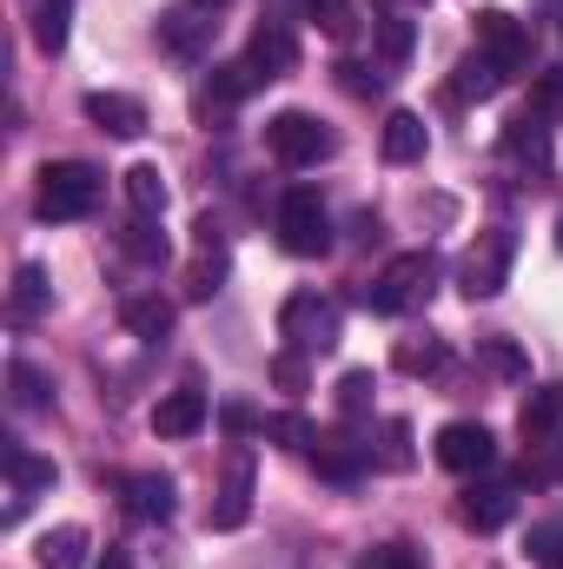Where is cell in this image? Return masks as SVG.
<instances>
[{
	"mask_svg": "<svg viewBox=\"0 0 563 569\" xmlns=\"http://www.w3.org/2000/svg\"><path fill=\"white\" fill-rule=\"evenodd\" d=\"M93 206H100V172L93 166H80V159L40 166V192H33L40 219H87Z\"/></svg>",
	"mask_w": 563,
	"mask_h": 569,
	"instance_id": "6da1fadb",
	"label": "cell"
},
{
	"mask_svg": "<svg viewBox=\"0 0 563 569\" xmlns=\"http://www.w3.org/2000/svg\"><path fill=\"white\" fill-rule=\"evenodd\" d=\"M431 284H437V259L431 252H398L378 279L365 284V305L385 311V318H398V311H418L424 298H431Z\"/></svg>",
	"mask_w": 563,
	"mask_h": 569,
	"instance_id": "7a4b0ae2",
	"label": "cell"
},
{
	"mask_svg": "<svg viewBox=\"0 0 563 569\" xmlns=\"http://www.w3.org/2000/svg\"><path fill=\"white\" fill-rule=\"evenodd\" d=\"M511 266H517V232H504V226L477 232L471 252L457 259V284H464V298H497V291L511 284Z\"/></svg>",
	"mask_w": 563,
	"mask_h": 569,
	"instance_id": "3957f363",
	"label": "cell"
},
{
	"mask_svg": "<svg viewBox=\"0 0 563 569\" xmlns=\"http://www.w3.org/2000/svg\"><path fill=\"white\" fill-rule=\"evenodd\" d=\"M279 246L292 259H325L332 252V212L318 206L312 186H292L279 199Z\"/></svg>",
	"mask_w": 563,
	"mask_h": 569,
	"instance_id": "277c9868",
	"label": "cell"
},
{
	"mask_svg": "<svg viewBox=\"0 0 563 569\" xmlns=\"http://www.w3.org/2000/svg\"><path fill=\"white\" fill-rule=\"evenodd\" d=\"M279 331L292 338V351H332L338 345V305L332 298H318V291H292L279 305Z\"/></svg>",
	"mask_w": 563,
	"mask_h": 569,
	"instance_id": "5b68a950",
	"label": "cell"
},
{
	"mask_svg": "<svg viewBox=\"0 0 563 569\" xmlns=\"http://www.w3.org/2000/svg\"><path fill=\"white\" fill-rule=\"evenodd\" d=\"M266 146H273V159H285V166H318V159H332L338 140L312 113H279V120H266Z\"/></svg>",
	"mask_w": 563,
	"mask_h": 569,
	"instance_id": "8992f818",
	"label": "cell"
},
{
	"mask_svg": "<svg viewBox=\"0 0 563 569\" xmlns=\"http://www.w3.org/2000/svg\"><path fill=\"white\" fill-rule=\"evenodd\" d=\"M477 53L497 60V73L511 80V73H524V60H531V33H524L504 7H484V13H477Z\"/></svg>",
	"mask_w": 563,
	"mask_h": 569,
	"instance_id": "52a82bcc",
	"label": "cell"
},
{
	"mask_svg": "<svg viewBox=\"0 0 563 569\" xmlns=\"http://www.w3.org/2000/svg\"><path fill=\"white\" fill-rule=\"evenodd\" d=\"M437 463L457 470V477H477V470L497 463V437H491L484 425H471V418H457V425L437 430Z\"/></svg>",
	"mask_w": 563,
	"mask_h": 569,
	"instance_id": "ba28073f",
	"label": "cell"
},
{
	"mask_svg": "<svg viewBox=\"0 0 563 569\" xmlns=\"http://www.w3.org/2000/svg\"><path fill=\"white\" fill-rule=\"evenodd\" d=\"M246 517H253V450H233V457H226L219 503L206 510V530H239Z\"/></svg>",
	"mask_w": 563,
	"mask_h": 569,
	"instance_id": "9c48e42d",
	"label": "cell"
},
{
	"mask_svg": "<svg viewBox=\"0 0 563 569\" xmlns=\"http://www.w3.org/2000/svg\"><path fill=\"white\" fill-rule=\"evenodd\" d=\"M233 272V252H226V239L213 232V219L199 226V239H192V266H186V298H213L219 284Z\"/></svg>",
	"mask_w": 563,
	"mask_h": 569,
	"instance_id": "30bf717a",
	"label": "cell"
},
{
	"mask_svg": "<svg viewBox=\"0 0 563 569\" xmlns=\"http://www.w3.org/2000/svg\"><path fill=\"white\" fill-rule=\"evenodd\" d=\"M457 517H464L471 530H504V523L517 517V490H511V483H471L464 503H457Z\"/></svg>",
	"mask_w": 563,
	"mask_h": 569,
	"instance_id": "8fae6325",
	"label": "cell"
},
{
	"mask_svg": "<svg viewBox=\"0 0 563 569\" xmlns=\"http://www.w3.org/2000/svg\"><path fill=\"white\" fill-rule=\"evenodd\" d=\"M87 120L113 140H140L146 133V107L134 93H87Z\"/></svg>",
	"mask_w": 563,
	"mask_h": 569,
	"instance_id": "7c38bea8",
	"label": "cell"
},
{
	"mask_svg": "<svg viewBox=\"0 0 563 569\" xmlns=\"http://www.w3.org/2000/svg\"><path fill=\"white\" fill-rule=\"evenodd\" d=\"M557 430H563V385H544V391L524 398V411H517V437H524L531 450H544Z\"/></svg>",
	"mask_w": 563,
	"mask_h": 569,
	"instance_id": "4fadbf2b",
	"label": "cell"
},
{
	"mask_svg": "<svg viewBox=\"0 0 563 569\" xmlns=\"http://www.w3.org/2000/svg\"><path fill=\"white\" fill-rule=\"evenodd\" d=\"M246 60H253V73H259V80H285V73L298 67V40L285 33L279 20H266V27L253 33V47H246Z\"/></svg>",
	"mask_w": 563,
	"mask_h": 569,
	"instance_id": "5bb4252c",
	"label": "cell"
},
{
	"mask_svg": "<svg viewBox=\"0 0 563 569\" xmlns=\"http://www.w3.org/2000/svg\"><path fill=\"white\" fill-rule=\"evenodd\" d=\"M7 477H13V510H7V523L27 510V497L33 490H53V457H33V450H20V443H7Z\"/></svg>",
	"mask_w": 563,
	"mask_h": 569,
	"instance_id": "9a60e30c",
	"label": "cell"
},
{
	"mask_svg": "<svg viewBox=\"0 0 563 569\" xmlns=\"http://www.w3.org/2000/svg\"><path fill=\"white\" fill-rule=\"evenodd\" d=\"M504 159H517V166H537V172H551V127H544V113H524V120H511L504 127Z\"/></svg>",
	"mask_w": 563,
	"mask_h": 569,
	"instance_id": "2e32d148",
	"label": "cell"
},
{
	"mask_svg": "<svg viewBox=\"0 0 563 569\" xmlns=\"http://www.w3.org/2000/svg\"><path fill=\"white\" fill-rule=\"evenodd\" d=\"M312 463H318V477H325V483H358V477H365V463H372V450H365V443H352V437H318Z\"/></svg>",
	"mask_w": 563,
	"mask_h": 569,
	"instance_id": "e0dca14e",
	"label": "cell"
},
{
	"mask_svg": "<svg viewBox=\"0 0 563 569\" xmlns=\"http://www.w3.org/2000/svg\"><path fill=\"white\" fill-rule=\"evenodd\" d=\"M172 503H179L172 477H159V470L127 477V510H134V517H146V523H166V517H172Z\"/></svg>",
	"mask_w": 563,
	"mask_h": 569,
	"instance_id": "ac0fdd59",
	"label": "cell"
},
{
	"mask_svg": "<svg viewBox=\"0 0 563 569\" xmlns=\"http://www.w3.org/2000/svg\"><path fill=\"white\" fill-rule=\"evenodd\" d=\"M199 425H206V391H172V398L152 405V430L159 437H192Z\"/></svg>",
	"mask_w": 563,
	"mask_h": 569,
	"instance_id": "d6986e66",
	"label": "cell"
},
{
	"mask_svg": "<svg viewBox=\"0 0 563 569\" xmlns=\"http://www.w3.org/2000/svg\"><path fill=\"white\" fill-rule=\"evenodd\" d=\"M424 146H431V127H424L418 113L398 107V113L385 120V159H392V166H412V159H424Z\"/></svg>",
	"mask_w": 563,
	"mask_h": 569,
	"instance_id": "ffe728a7",
	"label": "cell"
},
{
	"mask_svg": "<svg viewBox=\"0 0 563 569\" xmlns=\"http://www.w3.org/2000/svg\"><path fill=\"white\" fill-rule=\"evenodd\" d=\"M127 206H134V219H159L166 212V172L152 159L127 166Z\"/></svg>",
	"mask_w": 563,
	"mask_h": 569,
	"instance_id": "44dd1931",
	"label": "cell"
},
{
	"mask_svg": "<svg viewBox=\"0 0 563 569\" xmlns=\"http://www.w3.org/2000/svg\"><path fill=\"white\" fill-rule=\"evenodd\" d=\"M497 87H504L497 60H484V53H464V60H457V80H451V93H457V100H491Z\"/></svg>",
	"mask_w": 563,
	"mask_h": 569,
	"instance_id": "7402d4cb",
	"label": "cell"
},
{
	"mask_svg": "<svg viewBox=\"0 0 563 569\" xmlns=\"http://www.w3.org/2000/svg\"><path fill=\"white\" fill-rule=\"evenodd\" d=\"M87 563V530L80 523H60L40 537V569H80Z\"/></svg>",
	"mask_w": 563,
	"mask_h": 569,
	"instance_id": "603a6c76",
	"label": "cell"
},
{
	"mask_svg": "<svg viewBox=\"0 0 563 569\" xmlns=\"http://www.w3.org/2000/svg\"><path fill=\"white\" fill-rule=\"evenodd\" d=\"M67 33H73V0H40L33 7V47L40 53H60Z\"/></svg>",
	"mask_w": 563,
	"mask_h": 569,
	"instance_id": "cb8c5ba5",
	"label": "cell"
},
{
	"mask_svg": "<svg viewBox=\"0 0 563 569\" xmlns=\"http://www.w3.org/2000/svg\"><path fill=\"white\" fill-rule=\"evenodd\" d=\"M120 318H127V331L146 338V345L172 331V305H166V298H127V311H120Z\"/></svg>",
	"mask_w": 563,
	"mask_h": 569,
	"instance_id": "d4e9b609",
	"label": "cell"
},
{
	"mask_svg": "<svg viewBox=\"0 0 563 569\" xmlns=\"http://www.w3.org/2000/svg\"><path fill=\"white\" fill-rule=\"evenodd\" d=\"M253 87H266L259 73H253V60H233V67H213V100L219 107H239Z\"/></svg>",
	"mask_w": 563,
	"mask_h": 569,
	"instance_id": "484cf974",
	"label": "cell"
},
{
	"mask_svg": "<svg viewBox=\"0 0 563 569\" xmlns=\"http://www.w3.org/2000/svg\"><path fill=\"white\" fill-rule=\"evenodd\" d=\"M412 47H418V27H412L405 13H385V20H378V53H385L392 67H405Z\"/></svg>",
	"mask_w": 563,
	"mask_h": 569,
	"instance_id": "4316f807",
	"label": "cell"
},
{
	"mask_svg": "<svg viewBox=\"0 0 563 569\" xmlns=\"http://www.w3.org/2000/svg\"><path fill=\"white\" fill-rule=\"evenodd\" d=\"M47 298H53V284H47L40 266H20V272H13V311H20V318L47 311Z\"/></svg>",
	"mask_w": 563,
	"mask_h": 569,
	"instance_id": "83f0119b",
	"label": "cell"
},
{
	"mask_svg": "<svg viewBox=\"0 0 563 569\" xmlns=\"http://www.w3.org/2000/svg\"><path fill=\"white\" fill-rule=\"evenodd\" d=\"M7 385H13V411H47V378L33 365H7Z\"/></svg>",
	"mask_w": 563,
	"mask_h": 569,
	"instance_id": "f1b7e54d",
	"label": "cell"
},
{
	"mask_svg": "<svg viewBox=\"0 0 563 569\" xmlns=\"http://www.w3.org/2000/svg\"><path fill=\"white\" fill-rule=\"evenodd\" d=\"M372 391H378L372 371H345V378H338V411H345V418H365V411H372Z\"/></svg>",
	"mask_w": 563,
	"mask_h": 569,
	"instance_id": "f546056e",
	"label": "cell"
},
{
	"mask_svg": "<svg viewBox=\"0 0 563 569\" xmlns=\"http://www.w3.org/2000/svg\"><path fill=\"white\" fill-rule=\"evenodd\" d=\"M312 20H318V33L325 40H352V0H312Z\"/></svg>",
	"mask_w": 563,
	"mask_h": 569,
	"instance_id": "4dcf8cb0",
	"label": "cell"
},
{
	"mask_svg": "<svg viewBox=\"0 0 563 569\" xmlns=\"http://www.w3.org/2000/svg\"><path fill=\"white\" fill-rule=\"evenodd\" d=\"M531 113L563 120V67H551V73H537V80H531Z\"/></svg>",
	"mask_w": 563,
	"mask_h": 569,
	"instance_id": "1f68e13d",
	"label": "cell"
},
{
	"mask_svg": "<svg viewBox=\"0 0 563 569\" xmlns=\"http://www.w3.org/2000/svg\"><path fill=\"white\" fill-rule=\"evenodd\" d=\"M127 252L146 259V266L166 259V232H159V219H134V226H127Z\"/></svg>",
	"mask_w": 563,
	"mask_h": 569,
	"instance_id": "d6a6232c",
	"label": "cell"
},
{
	"mask_svg": "<svg viewBox=\"0 0 563 569\" xmlns=\"http://www.w3.org/2000/svg\"><path fill=\"white\" fill-rule=\"evenodd\" d=\"M437 365H444V345H437V338H405V345H398V371H412V378H418V371H437Z\"/></svg>",
	"mask_w": 563,
	"mask_h": 569,
	"instance_id": "836d02e7",
	"label": "cell"
},
{
	"mask_svg": "<svg viewBox=\"0 0 563 569\" xmlns=\"http://www.w3.org/2000/svg\"><path fill=\"white\" fill-rule=\"evenodd\" d=\"M484 365L497 371V378H524L531 365H524V351L511 345V338H484Z\"/></svg>",
	"mask_w": 563,
	"mask_h": 569,
	"instance_id": "e575fe53",
	"label": "cell"
},
{
	"mask_svg": "<svg viewBox=\"0 0 563 569\" xmlns=\"http://www.w3.org/2000/svg\"><path fill=\"white\" fill-rule=\"evenodd\" d=\"M266 437H279L285 450H318V430L305 425V418H273V425H266Z\"/></svg>",
	"mask_w": 563,
	"mask_h": 569,
	"instance_id": "d590c367",
	"label": "cell"
},
{
	"mask_svg": "<svg viewBox=\"0 0 563 569\" xmlns=\"http://www.w3.org/2000/svg\"><path fill=\"white\" fill-rule=\"evenodd\" d=\"M385 463H392V470H405V463H412V425H405V418H392V425H385Z\"/></svg>",
	"mask_w": 563,
	"mask_h": 569,
	"instance_id": "8d00e7d4",
	"label": "cell"
},
{
	"mask_svg": "<svg viewBox=\"0 0 563 569\" xmlns=\"http://www.w3.org/2000/svg\"><path fill=\"white\" fill-rule=\"evenodd\" d=\"M358 569H418V550L412 543H385V550H372Z\"/></svg>",
	"mask_w": 563,
	"mask_h": 569,
	"instance_id": "74e56055",
	"label": "cell"
},
{
	"mask_svg": "<svg viewBox=\"0 0 563 569\" xmlns=\"http://www.w3.org/2000/svg\"><path fill=\"white\" fill-rule=\"evenodd\" d=\"M531 557H537L544 569H551V563H563V530H557V523H544V530H531Z\"/></svg>",
	"mask_w": 563,
	"mask_h": 569,
	"instance_id": "f35d334b",
	"label": "cell"
},
{
	"mask_svg": "<svg viewBox=\"0 0 563 569\" xmlns=\"http://www.w3.org/2000/svg\"><path fill=\"white\" fill-rule=\"evenodd\" d=\"M537 477H551V483H563V430L537 450Z\"/></svg>",
	"mask_w": 563,
	"mask_h": 569,
	"instance_id": "ab89813d",
	"label": "cell"
},
{
	"mask_svg": "<svg viewBox=\"0 0 563 569\" xmlns=\"http://www.w3.org/2000/svg\"><path fill=\"white\" fill-rule=\"evenodd\" d=\"M226 430L233 437H253V430H266V418H253L246 405H226Z\"/></svg>",
	"mask_w": 563,
	"mask_h": 569,
	"instance_id": "60d3db41",
	"label": "cell"
},
{
	"mask_svg": "<svg viewBox=\"0 0 563 569\" xmlns=\"http://www.w3.org/2000/svg\"><path fill=\"white\" fill-rule=\"evenodd\" d=\"M273 378H279L285 391H298V385H305V365H298V351H285L279 365H273Z\"/></svg>",
	"mask_w": 563,
	"mask_h": 569,
	"instance_id": "b9f144b4",
	"label": "cell"
},
{
	"mask_svg": "<svg viewBox=\"0 0 563 569\" xmlns=\"http://www.w3.org/2000/svg\"><path fill=\"white\" fill-rule=\"evenodd\" d=\"M338 73H345V93H372V87H378V73H372V80H365V67H358V60H345V67H338Z\"/></svg>",
	"mask_w": 563,
	"mask_h": 569,
	"instance_id": "7bdbcfd3",
	"label": "cell"
},
{
	"mask_svg": "<svg viewBox=\"0 0 563 569\" xmlns=\"http://www.w3.org/2000/svg\"><path fill=\"white\" fill-rule=\"evenodd\" d=\"M100 569H134V563H127V550H107V557H100Z\"/></svg>",
	"mask_w": 563,
	"mask_h": 569,
	"instance_id": "ee69618b",
	"label": "cell"
},
{
	"mask_svg": "<svg viewBox=\"0 0 563 569\" xmlns=\"http://www.w3.org/2000/svg\"><path fill=\"white\" fill-rule=\"evenodd\" d=\"M186 7H206V13H213V7H226V0H186Z\"/></svg>",
	"mask_w": 563,
	"mask_h": 569,
	"instance_id": "f6af8a7d",
	"label": "cell"
},
{
	"mask_svg": "<svg viewBox=\"0 0 563 569\" xmlns=\"http://www.w3.org/2000/svg\"><path fill=\"white\" fill-rule=\"evenodd\" d=\"M557 252H563V212H557Z\"/></svg>",
	"mask_w": 563,
	"mask_h": 569,
	"instance_id": "bcb514c9",
	"label": "cell"
},
{
	"mask_svg": "<svg viewBox=\"0 0 563 569\" xmlns=\"http://www.w3.org/2000/svg\"><path fill=\"white\" fill-rule=\"evenodd\" d=\"M551 569H563V563H551Z\"/></svg>",
	"mask_w": 563,
	"mask_h": 569,
	"instance_id": "7dc6e473",
	"label": "cell"
}]
</instances>
